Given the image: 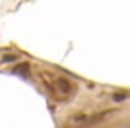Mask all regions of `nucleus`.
<instances>
[{
  "label": "nucleus",
  "mask_w": 130,
  "mask_h": 128,
  "mask_svg": "<svg viewBox=\"0 0 130 128\" xmlns=\"http://www.w3.org/2000/svg\"><path fill=\"white\" fill-rule=\"evenodd\" d=\"M55 91H57V96L59 98H68L71 93H75V84L64 77H59L54 80V85H52Z\"/></svg>",
  "instance_id": "f257e3e1"
}]
</instances>
